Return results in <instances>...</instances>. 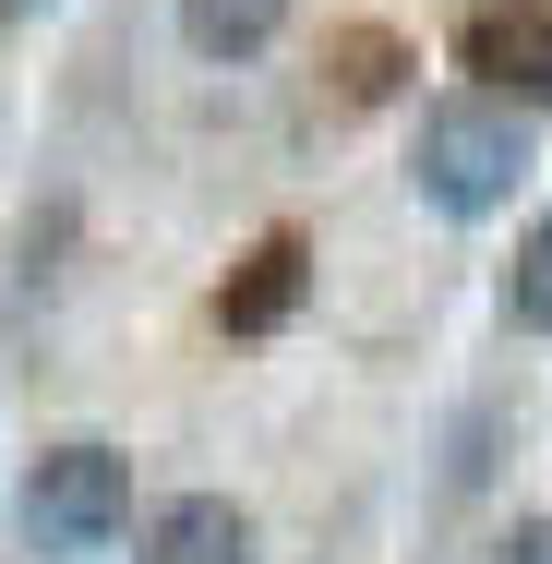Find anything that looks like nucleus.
I'll list each match as a JSON object with an SVG mask.
<instances>
[{
	"instance_id": "nucleus-7",
	"label": "nucleus",
	"mask_w": 552,
	"mask_h": 564,
	"mask_svg": "<svg viewBox=\"0 0 552 564\" xmlns=\"http://www.w3.org/2000/svg\"><path fill=\"white\" fill-rule=\"evenodd\" d=\"M289 24V0H181V48L193 61H264Z\"/></svg>"
},
{
	"instance_id": "nucleus-3",
	"label": "nucleus",
	"mask_w": 552,
	"mask_h": 564,
	"mask_svg": "<svg viewBox=\"0 0 552 564\" xmlns=\"http://www.w3.org/2000/svg\"><path fill=\"white\" fill-rule=\"evenodd\" d=\"M468 97H505V109H552V0H468L444 24Z\"/></svg>"
},
{
	"instance_id": "nucleus-6",
	"label": "nucleus",
	"mask_w": 552,
	"mask_h": 564,
	"mask_svg": "<svg viewBox=\"0 0 552 564\" xmlns=\"http://www.w3.org/2000/svg\"><path fill=\"white\" fill-rule=\"evenodd\" d=\"M325 85L348 109H385L397 85H409V36H385V24H336L325 36Z\"/></svg>"
},
{
	"instance_id": "nucleus-10",
	"label": "nucleus",
	"mask_w": 552,
	"mask_h": 564,
	"mask_svg": "<svg viewBox=\"0 0 552 564\" xmlns=\"http://www.w3.org/2000/svg\"><path fill=\"white\" fill-rule=\"evenodd\" d=\"M24 12H61V0H0V24H24Z\"/></svg>"
},
{
	"instance_id": "nucleus-5",
	"label": "nucleus",
	"mask_w": 552,
	"mask_h": 564,
	"mask_svg": "<svg viewBox=\"0 0 552 564\" xmlns=\"http://www.w3.org/2000/svg\"><path fill=\"white\" fill-rule=\"evenodd\" d=\"M144 564H252V517L228 492H169L144 517Z\"/></svg>"
},
{
	"instance_id": "nucleus-2",
	"label": "nucleus",
	"mask_w": 552,
	"mask_h": 564,
	"mask_svg": "<svg viewBox=\"0 0 552 564\" xmlns=\"http://www.w3.org/2000/svg\"><path fill=\"white\" fill-rule=\"evenodd\" d=\"M12 517H24V541L36 553H109L120 529H132V456L109 433H61V445L24 456V492H12Z\"/></svg>"
},
{
	"instance_id": "nucleus-8",
	"label": "nucleus",
	"mask_w": 552,
	"mask_h": 564,
	"mask_svg": "<svg viewBox=\"0 0 552 564\" xmlns=\"http://www.w3.org/2000/svg\"><path fill=\"white\" fill-rule=\"evenodd\" d=\"M493 301H505V325H517V337H552V217L517 228V252H505Z\"/></svg>"
},
{
	"instance_id": "nucleus-1",
	"label": "nucleus",
	"mask_w": 552,
	"mask_h": 564,
	"mask_svg": "<svg viewBox=\"0 0 552 564\" xmlns=\"http://www.w3.org/2000/svg\"><path fill=\"white\" fill-rule=\"evenodd\" d=\"M409 181H421V205L456 217V228L505 217L517 181H529V109H505V97H433L421 132H409Z\"/></svg>"
},
{
	"instance_id": "nucleus-9",
	"label": "nucleus",
	"mask_w": 552,
	"mask_h": 564,
	"mask_svg": "<svg viewBox=\"0 0 552 564\" xmlns=\"http://www.w3.org/2000/svg\"><path fill=\"white\" fill-rule=\"evenodd\" d=\"M493 564H552V517H517V529L493 541Z\"/></svg>"
},
{
	"instance_id": "nucleus-4",
	"label": "nucleus",
	"mask_w": 552,
	"mask_h": 564,
	"mask_svg": "<svg viewBox=\"0 0 552 564\" xmlns=\"http://www.w3.org/2000/svg\"><path fill=\"white\" fill-rule=\"evenodd\" d=\"M301 301H313V228H264L217 276V337H277Z\"/></svg>"
}]
</instances>
